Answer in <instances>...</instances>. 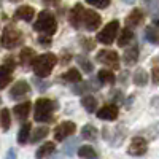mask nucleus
<instances>
[{"label":"nucleus","instance_id":"f257e3e1","mask_svg":"<svg viewBox=\"0 0 159 159\" xmlns=\"http://www.w3.org/2000/svg\"><path fill=\"white\" fill-rule=\"evenodd\" d=\"M57 59L54 54H51V52H48V54H42L34 59L32 62V67H34V73L38 76V78H46L51 70L54 69Z\"/></svg>","mask_w":159,"mask_h":159},{"label":"nucleus","instance_id":"f03ea898","mask_svg":"<svg viewBox=\"0 0 159 159\" xmlns=\"http://www.w3.org/2000/svg\"><path fill=\"white\" fill-rule=\"evenodd\" d=\"M34 29L37 32H42L43 35H52L56 32L57 29V22H56V18L52 13H49L48 10L42 11L38 15L37 21H35V25H34Z\"/></svg>","mask_w":159,"mask_h":159},{"label":"nucleus","instance_id":"7ed1b4c3","mask_svg":"<svg viewBox=\"0 0 159 159\" xmlns=\"http://www.w3.org/2000/svg\"><path fill=\"white\" fill-rule=\"evenodd\" d=\"M52 113H54V103L49 99H38L35 102V121L49 123L52 121Z\"/></svg>","mask_w":159,"mask_h":159},{"label":"nucleus","instance_id":"20e7f679","mask_svg":"<svg viewBox=\"0 0 159 159\" xmlns=\"http://www.w3.org/2000/svg\"><path fill=\"white\" fill-rule=\"evenodd\" d=\"M21 42H22V34L16 27H13V25H7L2 34V45L10 49V48H16L18 45H21Z\"/></svg>","mask_w":159,"mask_h":159},{"label":"nucleus","instance_id":"39448f33","mask_svg":"<svg viewBox=\"0 0 159 159\" xmlns=\"http://www.w3.org/2000/svg\"><path fill=\"white\" fill-rule=\"evenodd\" d=\"M118 30H119V22L118 21H111L97 34V40L100 43H103V45H111L113 40L118 35Z\"/></svg>","mask_w":159,"mask_h":159},{"label":"nucleus","instance_id":"423d86ee","mask_svg":"<svg viewBox=\"0 0 159 159\" xmlns=\"http://www.w3.org/2000/svg\"><path fill=\"white\" fill-rule=\"evenodd\" d=\"M75 129H76L75 123H72V121H64V123H61V124L54 129V139H56L57 142L65 140L69 135L75 134Z\"/></svg>","mask_w":159,"mask_h":159},{"label":"nucleus","instance_id":"0eeeda50","mask_svg":"<svg viewBox=\"0 0 159 159\" xmlns=\"http://www.w3.org/2000/svg\"><path fill=\"white\" fill-rule=\"evenodd\" d=\"M30 92V88L27 84V81H24V80H21V81L15 83V86L11 88L10 91V97L13 100H22L24 97H27Z\"/></svg>","mask_w":159,"mask_h":159},{"label":"nucleus","instance_id":"6e6552de","mask_svg":"<svg viewBox=\"0 0 159 159\" xmlns=\"http://www.w3.org/2000/svg\"><path fill=\"white\" fill-rule=\"evenodd\" d=\"M97 61L105 64V65H110V67L113 69H118V52L116 51H111V49H102L99 51V54H97Z\"/></svg>","mask_w":159,"mask_h":159},{"label":"nucleus","instance_id":"1a4fd4ad","mask_svg":"<svg viewBox=\"0 0 159 159\" xmlns=\"http://www.w3.org/2000/svg\"><path fill=\"white\" fill-rule=\"evenodd\" d=\"M102 22V18L97 15L96 11L92 10H88L84 11V16H83V25L88 29V30H97L99 25Z\"/></svg>","mask_w":159,"mask_h":159},{"label":"nucleus","instance_id":"9d476101","mask_svg":"<svg viewBox=\"0 0 159 159\" xmlns=\"http://www.w3.org/2000/svg\"><path fill=\"white\" fill-rule=\"evenodd\" d=\"M127 153L132 154V156H142V154H145V153H147V140L142 139V137L132 139Z\"/></svg>","mask_w":159,"mask_h":159},{"label":"nucleus","instance_id":"9b49d317","mask_svg":"<svg viewBox=\"0 0 159 159\" xmlns=\"http://www.w3.org/2000/svg\"><path fill=\"white\" fill-rule=\"evenodd\" d=\"M83 16H84V8H83V5L81 3H76L73 8H72V11H70V16H69V19H70V24L73 25V27H81V24H83Z\"/></svg>","mask_w":159,"mask_h":159},{"label":"nucleus","instance_id":"f8f14e48","mask_svg":"<svg viewBox=\"0 0 159 159\" xmlns=\"http://www.w3.org/2000/svg\"><path fill=\"white\" fill-rule=\"evenodd\" d=\"M97 118L100 119H108V121H113V119L118 118V107L115 103H108L103 105V107L97 111Z\"/></svg>","mask_w":159,"mask_h":159},{"label":"nucleus","instance_id":"ddd939ff","mask_svg":"<svg viewBox=\"0 0 159 159\" xmlns=\"http://www.w3.org/2000/svg\"><path fill=\"white\" fill-rule=\"evenodd\" d=\"M32 18H34V8L29 7V5L19 7L15 13V19H21V21L29 22V21H32Z\"/></svg>","mask_w":159,"mask_h":159},{"label":"nucleus","instance_id":"4468645a","mask_svg":"<svg viewBox=\"0 0 159 159\" xmlns=\"http://www.w3.org/2000/svg\"><path fill=\"white\" fill-rule=\"evenodd\" d=\"M132 38H134V32H132L129 27H126L124 30H121V34H119V37H118V46L126 48L132 42Z\"/></svg>","mask_w":159,"mask_h":159},{"label":"nucleus","instance_id":"2eb2a0df","mask_svg":"<svg viewBox=\"0 0 159 159\" xmlns=\"http://www.w3.org/2000/svg\"><path fill=\"white\" fill-rule=\"evenodd\" d=\"M139 59V48L134 45V46H130L124 51V62L127 65H134Z\"/></svg>","mask_w":159,"mask_h":159},{"label":"nucleus","instance_id":"dca6fc26","mask_svg":"<svg viewBox=\"0 0 159 159\" xmlns=\"http://www.w3.org/2000/svg\"><path fill=\"white\" fill-rule=\"evenodd\" d=\"M29 111H30V103L29 102L19 103V105H16V107H15V115H16L18 119H25V118H27V115H29Z\"/></svg>","mask_w":159,"mask_h":159},{"label":"nucleus","instance_id":"f3484780","mask_svg":"<svg viewBox=\"0 0 159 159\" xmlns=\"http://www.w3.org/2000/svg\"><path fill=\"white\" fill-rule=\"evenodd\" d=\"M10 81H11V69L3 65V67H0V89L7 88Z\"/></svg>","mask_w":159,"mask_h":159},{"label":"nucleus","instance_id":"a211bd4d","mask_svg":"<svg viewBox=\"0 0 159 159\" xmlns=\"http://www.w3.org/2000/svg\"><path fill=\"white\" fill-rule=\"evenodd\" d=\"M142 19H143L142 11H140V10H134V11H132L130 15L127 16L126 22H127V25H129V27H135V25H139V24L142 22Z\"/></svg>","mask_w":159,"mask_h":159},{"label":"nucleus","instance_id":"6ab92c4d","mask_svg":"<svg viewBox=\"0 0 159 159\" xmlns=\"http://www.w3.org/2000/svg\"><path fill=\"white\" fill-rule=\"evenodd\" d=\"M19 57H21V64H22V65H29V64H32L34 59H35V52H34V49H30V48H22Z\"/></svg>","mask_w":159,"mask_h":159},{"label":"nucleus","instance_id":"aec40b11","mask_svg":"<svg viewBox=\"0 0 159 159\" xmlns=\"http://www.w3.org/2000/svg\"><path fill=\"white\" fill-rule=\"evenodd\" d=\"M81 134H83V137L86 139V140H91V142H94V140H97V129L94 127V126H91V124H88V126H84L83 129H81Z\"/></svg>","mask_w":159,"mask_h":159},{"label":"nucleus","instance_id":"412c9836","mask_svg":"<svg viewBox=\"0 0 159 159\" xmlns=\"http://www.w3.org/2000/svg\"><path fill=\"white\" fill-rule=\"evenodd\" d=\"M134 83L139 84V86H145L148 83V73L145 72L143 69L135 70V73H134Z\"/></svg>","mask_w":159,"mask_h":159},{"label":"nucleus","instance_id":"4be33fe9","mask_svg":"<svg viewBox=\"0 0 159 159\" xmlns=\"http://www.w3.org/2000/svg\"><path fill=\"white\" fill-rule=\"evenodd\" d=\"M143 5L147 7L148 13L153 16H159V0H142Z\"/></svg>","mask_w":159,"mask_h":159},{"label":"nucleus","instance_id":"5701e85b","mask_svg":"<svg viewBox=\"0 0 159 159\" xmlns=\"http://www.w3.org/2000/svg\"><path fill=\"white\" fill-rule=\"evenodd\" d=\"M97 80L100 83H107V84H111L115 83V75L111 70H100L99 75H97Z\"/></svg>","mask_w":159,"mask_h":159},{"label":"nucleus","instance_id":"b1692460","mask_svg":"<svg viewBox=\"0 0 159 159\" xmlns=\"http://www.w3.org/2000/svg\"><path fill=\"white\" fill-rule=\"evenodd\" d=\"M81 105L86 108L88 113H92V111L96 110V107H97V102H96V99L92 97V96H84L81 99Z\"/></svg>","mask_w":159,"mask_h":159},{"label":"nucleus","instance_id":"393cba45","mask_svg":"<svg viewBox=\"0 0 159 159\" xmlns=\"http://www.w3.org/2000/svg\"><path fill=\"white\" fill-rule=\"evenodd\" d=\"M145 37L150 43L159 45V30H156L154 27H147L145 29Z\"/></svg>","mask_w":159,"mask_h":159},{"label":"nucleus","instance_id":"a878e982","mask_svg":"<svg viewBox=\"0 0 159 159\" xmlns=\"http://www.w3.org/2000/svg\"><path fill=\"white\" fill-rule=\"evenodd\" d=\"M29 135H30V124L25 123L21 129H19V134H18V142L19 143H25L29 140Z\"/></svg>","mask_w":159,"mask_h":159},{"label":"nucleus","instance_id":"bb28decb","mask_svg":"<svg viewBox=\"0 0 159 159\" xmlns=\"http://www.w3.org/2000/svg\"><path fill=\"white\" fill-rule=\"evenodd\" d=\"M52 151H54V143L48 142V143L42 145V147L38 148V151H37V157H45V156L51 154Z\"/></svg>","mask_w":159,"mask_h":159},{"label":"nucleus","instance_id":"cd10ccee","mask_svg":"<svg viewBox=\"0 0 159 159\" xmlns=\"http://www.w3.org/2000/svg\"><path fill=\"white\" fill-rule=\"evenodd\" d=\"M62 78L67 80V81H70V83H78V81H81V73H80L78 70H75V69H72L67 73H64Z\"/></svg>","mask_w":159,"mask_h":159},{"label":"nucleus","instance_id":"c85d7f7f","mask_svg":"<svg viewBox=\"0 0 159 159\" xmlns=\"http://www.w3.org/2000/svg\"><path fill=\"white\" fill-rule=\"evenodd\" d=\"M0 119H2V127L3 130H8L10 126H11V118H10V111L7 108H3L0 111Z\"/></svg>","mask_w":159,"mask_h":159},{"label":"nucleus","instance_id":"c756f323","mask_svg":"<svg viewBox=\"0 0 159 159\" xmlns=\"http://www.w3.org/2000/svg\"><path fill=\"white\" fill-rule=\"evenodd\" d=\"M48 135V127H38V129H35V132L32 134V142L35 143V142H40L42 139H45Z\"/></svg>","mask_w":159,"mask_h":159},{"label":"nucleus","instance_id":"7c9ffc66","mask_svg":"<svg viewBox=\"0 0 159 159\" xmlns=\"http://www.w3.org/2000/svg\"><path fill=\"white\" fill-rule=\"evenodd\" d=\"M78 154L81 157H97V153L94 151L92 147H81L78 150Z\"/></svg>","mask_w":159,"mask_h":159},{"label":"nucleus","instance_id":"2f4dec72","mask_svg":"<svg viewBox=\"0 0 159 159\" xmlns=\"http://www.w3.org/2000/svg\"><path fill=\"white\" fill-rule=\"evenodd\" d=\"M76 61H78V64L84 69V72H88V73H89V72H92V64H91L88 59H84L83 56H78V57H76Z\"/></svg>","mask_w":159,"mask_h":159},{"label":"nucleus","instance_id":"473e14b6","mask_svg":"<svg viewBox=\"0 0 159 159\" xmlns=\"http://www.w3.org/2000/svg\"><path fill=\"white\" fill-rule=\"evenodd\" d=\"M86 2L92 7H99V8H107L110 5V0H86Z\"/></svg>","mask_w":159,"mask_h":159},{"label":"nucleus","instance_id":"72a5a7b5","mask_svg":"<svg viewBox=\"0 0 159 159\" xmlns=\"http://www.w3.org/2000/svg\"><path fill=\"white\" fill-rule=\"evenodd\" d=\"M76 143H78V140H76V139H73V140H70V142H69L67 145H65V153H67L69 156H72V154H73V151H72V148L75 147V145H76Z\"/></svg>","mask_w":159,"mask_h":159},{"label":"nucleus","instance_id":"f704fd0d","mask_svg":"<svg viewBox=\"0 0 159 159\" xmlns=\"http://www.w3.org/2000/svg\"><path fill=\"white\" fill-rule=\"evenodd\" d=\"M38 43L42 45V46H49V45H51V38H49V35H45V37L42 35V37L38 38Z\"/></svg>","mask_w":159,"mask_h":159},{"label":"nucleus","instance_id":"c9c22d12","mask_svg":"<svg viewBox=\"0 0 159 159\" xmlns=\"http://www.w3.org/2000/svg\"><path fill=\"white\" fill-rule=\"evenodd\" d=\"M153 81L154 83H159V67H154L153 69Z\"/></svg>","mask_w":159,"mask_h":159},{"label":"nucleus","instance_id":"e433bc0d","mask_svg":"<svg viewBox=\"0 0 159 159\" xmlns=\"http://www.w3.org/2000/svg\"><path fill=\"white\" fill-rule=\"evenodd\" d=\"M43 2H45L46 5H52V7L59 5V0H43Z\"/></svg>","mask_w":159,"mask_h":159},{"label":"nucleus","instance_id":"4c0bfd02","mask_svg":"<svg viewBox=\"0 0 159 159\" xmlns=\"http://www.w3.org/2000/svg\"><path fill=\"white\" fill-rule=\"evenodd\" d=\"M83 43H86V45H83V46H84V48H88V49H92V46H94L91 40H83Z\"/></svg>","mask_w":159,"mask_h":159},{"label":"nucleus","instance_id":"58836bf2","mask_svg":"<svg viewBox=\"0 0 159 159\" xmlns=\"http://www.w3.org/2000/svg\"><path fill=\"white\" fill-rule=\"evenodd\" d=\"M153 105H154V108H157V113H159V97H156L153 100Z\"/></svg>","mask_w":159,"mask_h":159},{"label":"nucleus","instance_id":"ea45409f","mask_svg":"<svg viewBox=\"0 0 159 159\" xmlns=\"http://www.w3.org/2000/svg\"><path fill=\"white\" fill-rule=\"evenodd\" d=\"M7 156H8V157H15V151H8Z\"/></svg>","mask_w":159,"mask_h":159},{"label":"nucleus","instance_id":"a19ab883","mask_svg":"<svg viewBox=\"0 0 159 159\" xmlns=\"http://www.w3.org/2000/svg\"><path fill=\"white\" fill-rule=\"evenodd\" d=\"M154 27L159 29V19H154Z\"/></svg>","mask_w":159,"mask_h":159},{"label":"nucleus","instance_id":"79ce46f5","mask_svg":"<svg viewBox=\"0 0 159 159\" xmlns=\"http://www.w3.org/2000/svg\"><path fill=\"white\" fill-rule=\"evenodd\" d=\"M123 2H126V3H134V0H123Z\"/></svg>","mask_w":159,"mask_h":159},{"label":"nucleus","instance_id":"37998d69","mask_svg":"<svg viewBox=\"0 0 159 159\" xmlns=\"http://www.w3.org/2000/svg\"><path fill=\"white\" fill-rule=\"evenodd\" d=\"M11 2H18V0H11Z\"/></svg>","mask_w":159,"mask_h":159}]
</instances>
